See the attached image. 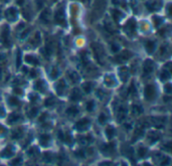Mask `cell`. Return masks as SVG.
Listing matches in <instances>:
<instances>
[{
    "label": "cell",
    "mask_w": 172,
    "mask_h": 166,
    "mask_svg": "<svg viewBox=\"0 0 172 166\" xmlns=\"http://www.w3.org/2000/svg\"><path fill=\"white\" fill-rule=\"evenodd\" d=\"M13 154V149H12V146H7L2 152V155L4 157H9Z\"/></svg>",
    "instance_id": "cell-10"
},
{
    "label": "cell",
    "mask_w": 172,
    "mask_h": 166,
    "mask_svg": "<svg viewBox=\"0 0 172 166\" xmlns=\"http://www.w3.org/2000/svg\"><path fill=\"white\" fill-rule=\"evenodd\" d=\"M35 74H36V72L34 71H31V74H30V75H31L30 77H31V78H34V77H35Z\"/></svg>",
    "instance_id": "cell-47"
},
{
    "label": "cell",
    "mask_w": 172,
    "mask_h": 166,
    "mask_svg": "<svg viewBox=\"0 0 172 166\" xmlns=\"http://www.w3.org/2000/svg\"><path fill=\"white\" fill-rule=\"evenodd\" d=\"M78 113H79V111H78V109L75 108V107H71V108H68L66 110V114L71 115V116H74L75 114H78Z\"/></svg>",
    "instance_id": "cell-23"
},
{
    "label": "cell",
    "mask_w": 172,
    "mask_h": 166,
    "mask_svg": "<svg viewBox=\"0 0 172 166\" xmlns=\"http://www.w3.org/2000/svg\"><path fill=\"white\" fill-rule=\"evenodd\" d=\"M106 132H107V136L109 139L113 138V136L115 135V129L112 127V126H109V127L106 129Z\"/></svg>",
    "instance_id": "cell-17"
},
{
    "label": "cell",
    "mask_w": 172,
    "mask_h": 166,
    "mask_svg": "<svg viewBox=\"0 0 172 166\" xmlns=\"http://www.w3.org/2000/svg\"><path fill=\"white\" fill-rule=\"evenodd\" d=\"M16 1H17V3H18L19 5H21V4H23V1H24V0H16Z\"/></svg>",
    "instance_id": "cell-48"
},
{
    "label": "cell",
    "mask_w": 172,
    "mask_h": 166,
    "mask_svg": "<svg viewBox=\"0 0 172 166\" xmlns=\"http://www.w3.org/2000/svg\"><path fill=\"white\" fill-rule=\"evenodd\" d=\"M165 91H166V93H168V94L171 93V85L170 84H167L165 86Z\"/></svg>",
    "instance_id": "cell-39"
},
{
    "label": "cell",
    "mask_w": 172,
    "mask_h": 166,
    "mask_svg": "<svg viewBox=\"0 0 172 166\" xmlns=\"http://www.w3.org/2000/svg\"><path fill=\"white\" fill-rule=\"evenodd\" d=\"M36 113H37V109H36V108H32V109H31V111L29 112V117H30V118H32L33 116H35Z\"/></svg>",
    "instance_id": "cell-35"
},
{
    "label": "cell",
    "mask_w": 172,
    "mask_h": 166,
    "mask_svg": "<svg viewBox=\"0 0 172 166\" xmlns=\"http://www.w3.org/2000/svg\"><path fill=\"white\" fill-rule=\"evenodd\" d=\"M54 103H56V101H54V99L53 98H49L45 101V106H51V105H53Z\"/></svg>",
    "instance_id": "cell-32"
},
{
    "label": "cell",
    "mask_w": 172,
    "mask_h": 166,
    "mask_svg": "<svg viewBox=\"0 0 172 166\" xmlns=\"http://www.w3.org/2000/svg\"><path fill=\"white\" fill-rule=\"evenodd\" d=\"M138 153H139V156H140V157H144V156L146 155V153H147V149L141 147V148L139 149V151H138Z\"/></svg>",
    "instance_id": "cell-29"
},
{
    "label": "cell",
    "mask_w": 172,
    "mask_h": 166,
    "mask_svg": "<svg viewBox=\"0 0 172 166\" xmlns=\"http://www.w3.org/2000/svg\"><path fill=\"white\" fill-rule=\"evenodd\" d=\"M51 154L50 153H45V156H44V159H45V161H47V162H49V161H50L51 160Z\"/></svg>",
    "instance_id": "cell-37"
},
{
    "label": "cell",
    "mask_w": 172,
    "mask_h": 166,
    "mask_svg": "<svg viewBox=\"0 0 172 166\" xmlns=\"http://www.w3.org/2000/svg\"><path fill=\"white\" fill-rule=\"evenodd\" d=\"M133 113L134 114H136V115H139V114H141V113L143 112V109H142V107L141 106H137V105H135V106H133Z\"/></svg>",
    "instance_id": "cell-25"
},
{
    "label": "cell",
    "mask_w": 172,
    "mask_h": 166,
    "mask_svg": "<svg viewBox=\"0 0 172 166\" xmlns=\"http://www.w3.org/2000/svg\"><path fill=\"white\" fill-rule=\"evenodd\" d=\"M20 162H21V159H20V158H16L15 160L12 161V165H16L17 163H20Z\"/></svg>",
    "instance_id": "cell-43"
},
{
    "label": "cell",
    "mask_w": 172,
    "mask_h": 166,
    "mask_svg": "<svg viewBox=\"0 0 172 166\" xmlns=\"http://www.w3.org/2000/svg\"><path fill=\"white\" fill-rule=\"evenodd\" d=\"M6 134V129L2 125H0V135H5Z\"/></svg>",
    "instance_id": "cell-38"
},
{
    "label": "cell",
    "mask_w": 172,
    "mask_h": 166,
    "mask_svg": "<svg viewBox=\"0 0 172 166\" xmlns=\"http://www.w3.org/2000/svg\"><path fill=\"white\" fill-rule=\"evenodd\" d=\"M114 147H115V145L113 143L108 144V145H104L102 148V151L105 152V153H112V152L114 151Z\"/></svg>",
    "instance_id": "cell-8"
},
{
    "label": "cell",
    "mask_w": 172,
    "mask_h": 166,
    "mask_svg": "<svg viewBox=\"0 0 172 166\" xmlns=\"http://www.w3.org/2000/svg\"><path fill=\"white\" fill-rule=\"evenodd\" d=\"M169 162H170V159H169V158H167L166 160L162 162V164H163V165H164V164H165V165H167V163H169Z\"/></svg>",
    "instance_id": "cell-45"
},
{
    "label": "cell",
    "mask_w": 172,
    "mask_h": 166,
    "mask_svg": "<svg viewBox=\"0 0 172 166\" xmlns=\"http://www.w3.org/2000/svg\"><path fill=\"white\" fill-rule=\"evenodd\" d=\"M57 75H58V71H57V69H53V71H52V74H51L52 79H56L57 77Z\"/></svg>",
    "instance_id": "cell-40"
},
{
    "label": "cell",
    "mask_w": 172,
    "mask_h": 166,
    "mask_svg": "<svg viewBox=\"0 0 172 166\" xmlns=\"http://www.w3.org/2000/svg\"><path fill=\"white\" fill-rule=\"evenodd\" d=\"M70 77V79H72V82L73 83H75V82H79V79H80V78H79V76H78V74L77 72H74V71H73V72H71V75L68 76Z\"/></svg>",
    "instance_id": "cell-26"
},
{
    "label": "cell",
    "mask_w": 172,
    "mask_h": 166,
    "mask_svg": "<svg viewBox=\"0 0 172 166\" xmlns=\"http://www.w3.org/2000/svg\"><path fill=\"white\" fill-rule=\"evenodd\" d=\"M147 7H148L150 10L159 9V8H160V3H157L156 1H154V2H149V3H147Z\"/></svg>",
    "instance_id": "cell-13"
},
{
    "label": "cell",
    "mask_w": 172,
    "mask_h": 166,
    "mask_svg": "<svg viewBox=\"0 0 172 166\" xmlns=\"http://www.w3.org/2000/svg\"><path fill=\"white\" fill-rule=\"evenodd\" d=\"M22 135H23V132H22V129L20 128V129H17L16 131L13 132L12 137L13 138H20V137H22Z\"/></svg>",
    "instance_id": "cell-24"
},
{
    "label": "cell",
    "mask_w": 172,
    "mask_h": 166,
    "mask_svg": "<svg viewBox=\"0 0 172 166\" xmlns=\"http://www.w3.org/2000/svg\"><path fill=\"white\" fill-rule=\"evenodd\" d=\"M123 16H124V14H123L122 12H120L119 10H113V17L115 18V20L119 21Z\"/></svg>",
    "instance_id": "cell-16"
},
{
    "label": "cell",
    "mask_w": 172,
    "mask_h": 166,
    "mask_svg": "<svg viewBox=\"0 0 172 166\" xmlns=\"http://www.w3.org/2000/svg\"><path fill=\"white\" fill-rule=\"evenodd\" d=\"M53 1H57V0H53Z\"/></svg>",
    "instance_id": "cell-51"
},
{
    "label": "cell",
    "mask_w": 172,
    "mask_h": 166,
    "mask_svg": "<svg viewBox=\"0 0 172 166\" xmlns=\"http://www.w3.org/2000/svg\"><path fill=\"white\" fill-rule=\"evenodd\" d=\"M46 116H47V114H46V113H44V114H42V115H41V117L39 118V121H40V122L44 121L45 119H46Z\"/></svg>",
    "instance_id": "cell-42"
},
{
    "label": "cell",
    "mask_w": 172,
    "mask_h": 166,
    "mask_svg": "<svg viewBox=\"0 0 172 166\" xmlns=\"http://www.w3.org/2000/svg\"><path fill=\"white\" fill-rule=\"evenodd\" d=\"M14 93L15 94H17V95H22V91L20 90V89H18V88H14Z\"/></svg>",
    "instance_id": "cell-41"
},
{
    "label": "cell",
    "mask_w": 172,
    "mask_h": 166,
    "mask_svg": "<svg viewBox=\"0 0 172 166\" xmlns=\"http://www.w3.org/2000/svg\"><path fill=\"white\" fill-rule=\"evenodd\" d=\"M3 115H4V110L0 107V117H2Z\"/></svg>",
    "instance_id": "cell-46"
},
{
    "label": "cell",
    "mask_w": 172,
    "mask_h": 166,
    "mask_svg": "<svg viewBox=\"0 0 172 166\" xmlns=\"http://www.w3.org/2000/svg\"><path fill=\"white\" fill-rule=\"evenodd\" d=\"M82 89H84V91L86 93H90L93 89V84L92 83H86V84H84V86H82Z\"/></svg>",
    "instance_id": "cell-21"
},
{
    "label": "cell",
    "mask_w": 172,
    "mask_h": 166,
    "mask_svg": "<svg viewBox=\"0 0 172 166\" xmlns=\"http://www.w3.org/2000/svg\"><path fill=\"white\" fill-rule=\"evenodd\" d=\"M107 116L105 115V114H101L100 115V117H99V122L101 123V124H104L106 121H107Z\"/></svg>",
    "instance_id": "cell-31"
},
{
    "label": "cell",
    "mask_w": 172,
    "mask_h": 166,
    "mask_svg": "<svg viewBox=\"0 0 172 166\" xmlns=\"http://www.w3.org/2000/svg\"><path fill=\"white\" fill-rule=\"evenodd\" d=\"M153 63L151 62V61H146L145 62V63H144V72L145 74H150L151 71H153Z\"/></svg>",
    "instance_id": "cell-7"
},
{
    "label": "cell",
    "mask_w": 172,
    "mask_h": 166,
    "mask_svg": "<svg viewBox=\"0 0 172 166\" xmlns=\"http://www.w3.org/2000/svg\"><path fill=\"white\" fill-rule=\"evenodd\" d=\"M9 105H11V106H19L20 105V102H19V100H17L16 98H13V97H11V98H9Z\"/></svg>",
    "instance_id": "cell-27"
},
{
    "label": "cell",
    "mask_w": 172,
    "mask_h": 166,
    "mask_svg": "<svg viewBox=\"0 0 172 166\" xmlns=\"http://www.w3.org/2000/svg\"><path fill=\"white\" fill-rule=\"evenodd\" d=\"M49 140H50V137H49V135L43 134V135L40 136V143L42 144L43 146H46L47 144H49Z\"/></svg>",
    "instance_id": "cell-11"
},
{
    "label": "cell",
    "mask_w": 172,
    "mask_h": 166,
    "mask_svg": "<svg viewBox=\"0 0 172 166\" xmlns=\"http://www.w3.org/2000/svg\"><path fill=\"white\" fill-rule=\"evenodd\" d=\"M135 30H136V22L133 18H131V19H129L128 22L125 25V31L131 36V34L135 33Z\"/></svg>",
    "instance_id": "cell-2"
},
{
    "label": "cell",
    "mask_w": 172,
    "mask_h": 166,
    "mask_svg": "<svg viewBox=\"0 0 172 166\" xmlns=\"http://www.w3.org/2000/svg\"><path fill=\"white\" fill-rule=\"evenodd\" d=\"M5 16L8 18V20H15V18L17 16V11L14 8H9L6 10L5 12Z\"/></svg>",
    "instance_id": "cell-6"
},
{
    "label": "cell",
    "mask_w": 172,
    "mask_h": 166,
    "mask_svg": "<svg viewBox=\"0 0 172 166\" xmlns=\"http://www.w3.org/2000/svg\"><path fill=\"white\" fill-rule=\"evenodd\" d=\"M0 17H1V13H0Z\"/></svg>",
    "instance_id": "cell-50"
},
{
    "label": "cell",
    "mask_w": 172,
    "mask_h": 166,
    "mask_svg": "<svg viewBox=\"0 0 172 166\" xmlns=\"http://www.w3.org/2000/svg\"><path fill=\"white\" fill-rule=\"evenodd\" d=\"M19 119H20V115H18V114H11L10 117L8 118V122L9 123H14V122L18 121Z\"/></svg>",
    "instance_id": "cell-19"
},
{
    "label": "cell",
    "mask_w": 172,
    "mask_h": 166,
    "mask_svg": "<svg viewBox=\"0 0 172 166\" xmlns=\"http://www.w3.org/2000/svg\"><path fill=\"white\" fill-rule=\"evenodd\" d=\"M25 61L28 63H32V64H38V61L36 59V57H34L33 55H27L25 57Z\"/></svg>",
    "instance_id": "cell-14"
},
{
    "label": "cell",
    "mask_w": 172,
    "mask_h": 166,
    "mask_svg": "<svg viewBox=\"0 0 172 166\" xmlns=\"http://www.w3.org/2000/svg\"><path fill=\"white\" fill-rule=\"evenodd\" d=\"M43 2V0H38V7L40 8L41 7V3Z\"/></svg>",
    "instance_id": "cell-49"
},
{
    "label": "cell",
    "mask_w": 172,
    "mask_h": 166,
    "mask_svg": "<svg viewBox=\"0 0 172 166\" xmlns=\"http://www.w3.org/2000/svg\"><path fill=\"white\" fill-rule=\"evenodd\" d=\"M30 99H31V102H34V101H36V100L35 99H37V97L36 96H30Z\"/></svg>",
    "instance_id": "cell-44"
},
{
    "label": "cell",
    "mask_w": 172,
    "mask_h": 166,
    "mask_svg": "<svg viewBox=\"0 0 172 166\" xmlns=\"http://www.w3.org/2000/svg\"><path fill=\"white\" fill-rule=\"evenodd\" d=\"M94 106H95V103H94L93 101L89 102V103L87 104V110H88V111H92V110L94 109Z\"/></svg>",
    "instance_id": "cell-33"
},
{
    "label": "cell",
    "mask_w": 172,
    "mask_h": 166,
    "mask_svg": "<svg viewBox=\"0 0 172 166\" xmlns=\"http://www.w3.org/2000/svg\"><path fill=\"white\" fill-rule=\"evenodd\" d=\"M89 126H90V121L88 120V119H82V120L79 121L77 123V125H75V128H77L78 130H86L89 128Z\"/></svg>",
    "instance_id": "cell-5"
},
{
    "label": "cell",
    "mask_w": 172,
    "mask_h": 166,
    "mask_svg": "<svg viewBox=\"0 0 172 166\" xmlns=\"http://www.w3.org/2000/svg\"><path fill=\"white\" fill-rule=\"evenodd\" d=\"M41 20H42L43 22L47 23L49 21V10H44L43 13L41 14Z\"/></svg>",
    "instance_id": "cell-15"
},
{
    "label": "cell",
    "mask_w": 172,
    "mask_h": 166,
    "mask_svg": "<svg viewBox=\"0 0 172 166\" xmlns=\"http://www.w3.org/2000/svg\"><path fill=\"white\" fill-rule=\"evenodd\" d=\"M168 79H170V72L167 71H164L161 74V81H166Z\"/></svg>",
    "instance_id": "cell-28"
},
{
    "label": "cell",
    "mask_w": 172,
    "mask_h": 166,
    "mask_svg": "<svg viewBox=\"0 0 172 166\" xmlns=\"http://www.w3.org/2000/svg\"><path fill=\"white\" fill-rule=\"evenodd\" d=\"M153 19H154V24L156 25V27H158V26H159V25L163 22V20H162L160 17H154Z\"/></svg>",
    "instance_id": "cell-30"
},
{
    "label": "cell",
    "mask_w": 172,
    "mask_h": 166,
    "mask_svg": "<svg viewBox=\"0 0 172 166\" xmlns=\"http://www.w3.org/2000/svg\"><path fill=\"white\" fill-rule=\"evenodd\" d=\"M2 42L5 46H8L10 45V41H9V28L8 26H4L3 30H2Z\"/></svg>",
    "instance_id": "cell-4"
},
{
    "label": "cell",
    "mask_w": 172,
    "mask_h": 166,
    "mask_svg": "<svg viewBox=\"0 0 172 166\" xmlns=\"http://www.w3.org/2000/svg\"><path fill=\"white\" fill-rule=\"evenodd\" d=\"M79 99H81V93L79 92V90H74L73 95H72V100H74V101H78Z\"/></svg>",
    "instance_id": "cell-22"
},
{
    "label": "cell",
    "mask_w": 172,
    "mask_h": 166,
    "mask_svg": "<svg viewBox=\"0 0 172 166\" xmlns=\"http://www.w3.org/2000/svg\"><path fill=\"white\" fill-rule=\"evenodd\" d=\"M156 96V91L153 85H148L145 88V97L148 101H152Z\"/></svg>",
    "instance_id": "cell-1"
},
{
    "label": "cell",
    "mask_w": 172,
    "mask_h": 166,
    "mask_svg": "<svg viewBox=\"0 0 172 166\" xmlns=\"http://www.w3.org/2000/svg\"><path fill=\"white\" fill-rule=\"evenodd\" d=\"M21 52H20V50H18V52H17V62H16V66L18 68V66L20 65V63H21Z\"/></svg>",
    "instance_id": "cell-34"
},
{
    "label": "cell",
    "mask_w": 172,
    "mask_h": 166,
    "mask_svg": "<svg viewBox=\"0 0 172 166\" xmlns=\"http://www.w3.org/2000/svg\"><path fill=\"white\" fill-rule=\"evenodd\" d=\"M34 88H35V90H37V91L43 92V91H44V88H45L44 83L41 82V81H38V82L35 84V86H34Z\"/></svg>",
    "instance_id": "cell-18"
},
{
    "label": "cell",
    "mask_w": 172,
    "mask_h": 166,
    "mask_svg": "<svg viewBox=\"0 0 172 166\" xmlns=\"http://www.w3.org/2000/svg\"><path fill=\"white\" fill-rule=\"evenodd\" d=\"M146 49L149 54H152L155 49V42L154 41H148L146 43Z\"/></svg>",
    "instance_id": "cell-12"
},
{
    "label": "cell",
    "mask_w": 172,
    "mask_h": 166,
    "mask_svg": "<svg viewBox=\"0 0 172 166\" xmlns=\"http://www.w3.org/2000/svg\"><path fill=\"white\" fill-rule=\"evenodd\" d=\"M54 19H56L57 23L61 24V25H66V18H65V12L64 9L60 8L57 11L56 16H54Z\"/></svg>",
    "instance_id": "cell-3"
},
{
    "label": "cell",
    "mask_w": 172,
    "mask_h": 166,
    "mask_svg": "<svg viewBox=\"0 0 172 166\" xmlns=\"http://www.w3.org/2000/svg\"><path fill=\"white\" fill-rule=\"evenodd\" d=\"M105 83H106L107 85H109V86H113V85L115 84V79H114L113 77H111V76H106V78H105Z\"/></svg>",
    "instance_id": "cell-20"
},
{
    "label": "cell",
    "mask_w": 172,
    "mask_h": 166,
    "mask_svg": "<svg viewBox=\"0 0 172 166\" xmlns=\"http://www.w3.org/2000/svg\"><path fill=\"white\" fill-rule=\"evenodd\" d=\"M66 84H65V81H64V79H61V81L57 84V93H58V94H63V92H64V90L66 89Z\"/></svg>",
    "instance_id": "cell-9"
},
{
    "label": "cell",
    "mask_w": 172,
    "mask_h": 166,
    "mask_svg": "<svg viewBox=\"0 0 172 166\" xmlns=\"http://www.w3.org/2000/svg\"><path fill=\"white\" fill-rule=\"evenodd\" d=\"M119 48H120L119 45H117V44H115V43L112 44V50H113L114 52H117V51L119 50Z\"/></svg>",
    "instance_id": "cell-36"
}]
</instances>
